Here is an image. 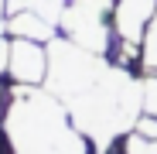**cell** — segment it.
<instances>
[{"label":"cell","mask_w":157,"mask_h":154,"mask_svg":"<svg viewBox=\"0 0 157 154\" xmlns=\"http://www.w3.org/2000/svg\"><path fill=\"white\" fill-rule=\"evenodd\" d=\"M10 96L4 134L14 154H89L86 134L58 96L34 86H14Z\"/></svg>","instance_id":"1"},{"label":"cell","mask_w":157,"mask_h":154,"mask_svg":"<svg viewBox=\"0 0 157 154\" xmlns=\"http://www.w3.org/2000/svg\"><path fill=\"white\" fill-rule=\"evenodd\" d=\"M65 106L72 113V123L86 134V140L96 144V151H109L116 137L137 127L144 110V82L126 69L109 65L86 93L68 99Z\"/></svg>","instance_id":"2"},{"label":"cell","mask_w":157,"mask_h":154,"mask_svg":"<svg viewBox=\"0 0 157 154\" xmlns=\"http://www.w3.org/2000/svg\"><path fill=\"white\" fill-rule=\"evenodd\" d=\"M106 69H109V62L102 55H96V51L75 45L68 38H55V41H48V79H44V89L51 96H58L62 103H68L78 93H86Z\"/></svg>","instance_id":"3"},{"label":"cell","mask_w":157,"mask_h":154,"mask_svg":"<svg viewBox=\"0 0 157 154\" xmlns=\"http://www.w3.org/2000/svg\"><path fill=\"white\" fill-rule=\"evenodd\" d=\"M109 10H116V0H68L58 28L68 34V41L96 51V55H106L109 28H106L102 17H106Z\"/></svg>","instance_id":"4"},{"label":"cell","mask_w":157,"mask_h":154,"mask_svg":"<svg viewBox=\"0 0 157 154\" xmlns=\"http://www.w3.org/2000/svg\"><path fill=\"white\" fill-rule=\"evenodd\" d=\"M7 72L17 86H41L48 79V48H41L38 41H28V38H14Z\"/></svg>","instance_id":"5"},{"label":"cell","mask_w":157,"mask_h":154,"mask_svg":"<svg viewBox=\"0 0 157 154\" xmlns=\"http://www.w3.org/2000/svg\"><path fill=\"white\" fill-rule=\"evenodd\" d=\"M157 10V0H116V31L123 41L140 45L144 31Z\"/></svg>","instance_id":"6"},{"label":"cell","mask_w":157,"mask_h":154,"mask_svg":"<svg viewBox=\"0 0 157 154\" xmlns=\"http://www.w3.org/2000/svg\"><path fill=\"white\" fill-rule=\"evenodd\" d=\"M7 31L14 38H28V41H55L58 38V24H51L48 17L34 10H17L7 17Z\"/></svg>","instance_id":"7"},{"label":"cell","mask_w":157,"mask_h":154,"mask_svg":"<svg viewBox=\"0 0 157 154\" xmlns=\"http://www.w3.org/2000/svg\"><path fill=\"white\" fill-rule=\"evenodd\" d=\"M65 7H68V0H7V10H10V14H17V10H34V14L48 17L51 24L62 21Z\"/></svg>","instance_id":"8"},{"label":"cell","mask_w":157,"mask_h":154,"mask_svg":"<svg viewBox=\"0 0 157 154\" xmlns=\"http://www.w3.org/2000/svg\"><path fill=\"white\" fill-rule=\"evenodd\" d=\"M140 62L157 75V10H154L147 31H144V41H140Z\"/></svg>","instance_id":"9"},{"label":"cell","mask_w":157,"mask_h":154,"mask_svg":"<svg viewBox=\"0 0 157 154\" xmlns=\"http://www.w3.org/2000/svg\"><path fill=\"white\" fill-rule=\"evenodd\" d=\"M144 110L150 116H157V75L144 79Z\"/></svg>","instance_id":"10"},{"label":"cell","mask_w":157,"mask_h":154,"mask_svg":"<svg viewBox=\"0 0 157 154\" xmlns=\"http://www.w3.org/2000/svg\"><path fill=\"white\" fill-rule=\"evenodd\" d=\"M133 130H137L140 137H147V140H157V116L144 113V116L137 120V127H133Z\"/></svg>","instance_id":"11"},{"label":"cell","mask_w":157,"mask_h":154,"mask_svg":"<svg viewBox=\"0 0 157 154\" xmlns=\"http://www.w3.org/2000/svg\"><path fill=\"white\" fill-rule=\"evenodd\" d=\"M7 58H10V45L0 38V72H7Z\"/></svg>","instance_id":"12"},{"label":"cell","mask_w":157,"mask_h":154,"mask_svg":"<svg viewBox=\"0 0 157 154\" xmlns=\"http://www.w3.org/2000/svg\"><path fill=\"white\" fill-rule=\"evenodd\" d=\"M4 10H7V0H0V31L7 28V21H4Z\"/></svg>","instance_id":"13"}]
</instances>
